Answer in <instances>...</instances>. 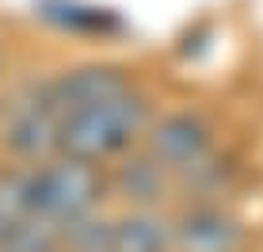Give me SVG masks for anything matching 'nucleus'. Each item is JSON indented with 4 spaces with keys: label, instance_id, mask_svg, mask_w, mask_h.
<instances>
[{
    "label": "nucleus",
    "instance_id": "nucleus-5",
    "mask_svg": "<svg viewBox=\"0 0 263 252\" xmlns=\"http://www.w3.org/2000/svg\"><path fill=\"white\" fill-rule=\"evenodd\" d=\"M126 88V77L119 73V69H107V65H88V69H77V73L61 77L58 84L50 88L46 103L53 107V111L61 115V122H65V115L80 111V107L103 100V96H115Z\"/></svg>",
    "mask_w": 263,
    "mask_h": 252
},
{
    "label": "nucleus",
    "instance_id": "nucleus-3",
    "mask_svg": "<svg viewBox=\"0 0 263 252\" xmlns=\"http://www.w3.org/2000/svg\"><path fill=\"white\" fill-rule=\"evenodd\" d=\"M149 153L168 172H187L210 157V130L195 115H168L149 130Z\"/></svg>",
    "mask_w": 263,
    "mask_h": 252
},
{
    "label": "nucleus",
    "instance_id": "nucleus-1",
    "mask_svg": "<svg viewBox=\"0 0 263 252\" xmlns=\"http://www.w3.org/2000/svg\"><path fill=\"white\" fill-rule=\"evenodd\" d=\"M145 115H149L145 111V100L138 92H130V84H126L122 92L103 96V100L65 115L58 146L65 149L69 157H80V160L115 157L119 149H126L141 134Z\"/></svg>",
    "mask_w": 263,
    "mask_h": 252
},
{
    "label": "nucleus",
    "instance_id": "nucleus-6",
    "mask_svg": "<svg viewBox=\"0 0 263 252\" xmlns=\"http://www.w3.org/2000/svg\"><path fill=\"white\" fill-rule=\"evenodd\" d=\"M172 229L153 214H130L107 226V241L99 252H168Z\"/></svg>",
    "mask_w": 263,
    "mask_h": 252
},
{
    "label": "nucleus",
    "instance_id": "nucleus-2",
    "mask_svg": "<svg viewBox=\"0 0 263 252\" xmlns=\"http://www.w3.org/2000/svg\"><path fill=\"white\" fill-rule=\"evenodd\" d=\"M96 195H99V176L92 160H80V157H69L61 165L46 168V172H39L34 184L27 187L31 214H39L42 222H58V226L84 222Z\"/></svg>",
    "mask_w": 263,
    "mask_h": 252
},
{
    "label": "nucleus",
    "instance_id": "nucleus-7",
    "mask_svg": "<svg viewBox=\"0 0 263 252\" xmlns=\"http://www.w3.org/2000/svg\"><path fill=\"white\" fill-rule=\"evenodd\" d=\"M119 179L134 199H153V195L160 191V179H164V165L149 153V160H130V165H122Z\"/></svg>",
    "mask_w": 263,
    "mask_h": 252
},
{
    "label": "nucleus",
    "instance_id": "nucleus-4",
    "mask_svg": "<svg viewBox=\"0 0 263 252\" xmlns=\"http://www.w3.org/2000/svg\"><path fill=\"white\" fill-rule=\"evenodd\" d=\"M240 226L217 206H195L172 226L176 252H240Z\"/></svg>",
    "mask_w": 263,
    "mask_h": 252
}]
</instances>
